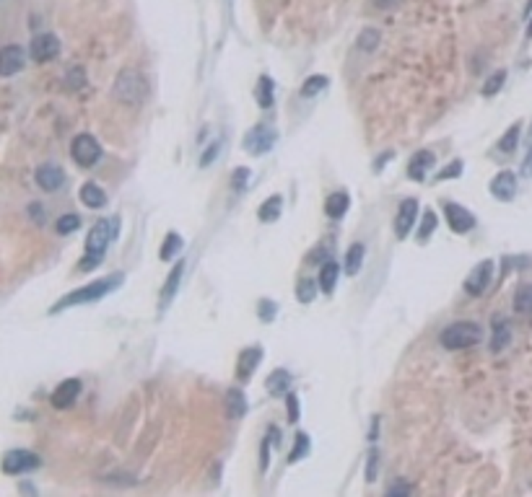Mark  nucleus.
<instances>
[{"instance_id": "f257e3e1", "label": "nucleus", "mask_w": 532, "mask_h": 497, "mask_svg": "<svg viewBox=\"0 0 532 497\" xmlns=\"http://www.w3.org/2000/svg\"><path fill=\"white\" fill-rule=\"evenodd\" d=\"M117 236V218L115 220H97L94 228L89 231V238H86V254L78 262L81 272H89L97 264H101V259L107 256V249L112 244V238Z\"/></svg>"}, {"instance_id": "f03ea898", "label": "nucleus", "mask_w": 532, "mask_h": 497, "mask_svg": "<svg viewBox=\"0 0 532 497\" xmlns=\"http://www.w3.org/2000/svg\"><path fill=\"white\" fill-rule=\"evenodd\" d=\"M125 277L122 274H109V277H104V280H97V283H89L86 288H78V290H70L65 298H60L52 308H49V313H60L63 308H70V306H83V303H94L99 301V298H104L107 293L112 290H117L119 283H122Z\"/></svg>"}, {"instance_id": "7ed1b4c3", "label": "nucleus", "mask_w": 532, "mask_h": 497, "mask_svg": "<svg viewBox=\"0 0 532 497\" xmlns=\"http://www.w3.org/2000/svg\"><path fill=\"white\" fill-rule=\"evenodd\" d=\"M483 340V329L475 322H454L439 334V342L447 350H467Z\"/></svg>"}, {"instance_id": "20e7f679", "label": "nucleus", "mask_w": 532, "mask_h": 497, "mask_svg": "<svg viewBox=\"0 0 532 497\" xmlns=\"http://www.w3.org/2000/svg\"><path fill=\"white\" fill-rule=\"evenodd\" d=\"M148 94V83L138 70H122L115 80V98L130 107H138Z\"/></svg>"}, {"instance_id": "39448f33", "label": "nucleus", "mask_w": 532, "mask_h": 497, "mask_svg": "<svg viewBox=\"0 0 532 497\" xmlns=\"http://www.w3.org/2000/svg\"><path fill=\"white\" fill-rule=\"evenodd\" d=\"M278 140V130L270 125H255L249 132L244 135V150L252 153V156H265L270 148L276 146Z\"/></svg>"}, {"instance_id": "423d86ee", "label": "nucleus", "mask_w": 532, "mask_h": 497, "mask_svg": "<svg viewBox=\"0 0 532 497\" xmlns=\"http://www.w3.org/2000/svg\"><path fill=\"white\" fill-rule=\"evenodd\" d=\"M70 156H73V161H76L78 166H83V168H91V166H94L99 158H101V146L97 143V137H94V135L83 132V135L73 137Z\"/></svg>"}, {"instance_id": "0eeeda50", "label": "nucleus", "mask_w": 532, "mask_h": 497, "mask_svg": "<svg viewBox=\"0 0 532 497\" xmlns=\"http://www.w3.org/2000/svg\"><path fill=\"white\" fill-rule=\"evenodd\" d=\"M40 456L31 453V451H8L3 456V471L6 474H26V471L40 469Z\"/></svg>"}, {"instance_id": "6e6552de", "label": "nucleus", "mask_w": 532, "mask_h": 497, "mask_svg": "<svg viewBox=\"0 0 532 497\" xmlns=\"http://www.w3.org/2000/svg\"><path fill=\"white\" fill-rule=\"evenodd\" d=\"M491 277H493V262L491 259H485V262H481L473 272L467 274V280H465V290H467V295H483L485 288L491 285Z\"/></svg>"}, {"instance_id": "1a4fd4ad", "label": "nucleus", "mask_w": 532, "mask_h": 497, "mask_svg": "<svg viewBox=\"0 0 532 497\" xmlns=\"http://www.w3.org/2000/svg\"><path fill=\"white\" fill-rule=\"evenodd\" d=\"M24 65H26V52H24L19 44H6L3 52H0V76H3V78H10V76H16Z\"/></svg>"}, {"instance_id": "9d476101", "label": "nucleus", "mask_w": 532, "mask_h": 497, "mask_svg": "<svg viewBox=\"0 0 532 497\" xmlns=\"http://www.w3.org/2000/svg\"><path fill=\"white\" fill-rule=\"evenodd\" d=\"M415 218H418V200L408 197V200L400 202L397 218H394V234H397V238H405V236L410 234V228L415 225Z\"/></svg>"}, {"instance_id": "9b49d317", "label": "nucleus", "mask_w": 532, "mask_h": 497, "mask_svg": "<svg viewBox=\"0 0 532 497\" xmlns=\"http://www.w3.org/2000/svg\"><path fill=\"white\" fill-rule=\"evenodd\" d=\"M31 60L34 62H47V60L58 58L60 52V40L55 34H37L34 40H31Z\"/></svg>"}, {"instance_id": "f8f14e48", "label": "nucleus", "mask_w": 532, "mask_h": 497, "mask_svg": "<svg viewBox=\"0 0 532 497\" xmlns=\"http://www.w3.org/2000/svg\"><path fill=\"white\" fill-rule=\"evenodd\" d=\"M444 213H447V220H449V228L454 234H467L475 228V215L470 210H465L463 205L457 202H447L444 205Z\"/></svg>"}, {"instance_id": "ddd939ff", "label": "nucleus", "mask_w": 532, "mask_h": 497, "mask_svg": "<svg viewBox=\"0 0 532 497\" xmlns=\"http://www.w3.org/2000/svg\"><path fill=\"white\" fill-rule=\"evenodd\" d=\"M34 179H37L40 189H44V192H58L60 186L65 184V171L58 164H44L37 168Z\"/></svg>"}, {"instance_id": "4468645a", "label": "nucleus", "mask_w": 532, "mask_h": 497, "mask_svg": "<svg viewBox=\"0 0 532 497\" xmlns=\"http://www.w3.org/2000/svg\"><path fill=\"white\" fill-rule=\"evenodd\" d=\"M78 394H81V381L78 378L63 381L58 389L52 391V407H55V410H68L70 404L78 399Z\"/></svg>"}, {"instance_id": "2eb2a0df", "label": "nucleus", "mask_w": 532, "mask_h": 497, "mask_svg": "<svg viewBox=\"0 0 532 497\" xmlns=\"http://www.w3.org/2000/svg\"><path fill=\"white\" fill-rule=\"evenodd\" d=\"M491 195L501 202H509L517 195V176L512 171H501L491 179Z\"/></svg>"}, {"instance_id": "dca6fc26", "label": "nucleus", "mask_w": 532, "mask_h": 497, "mask_svg": "<svg viewBox=\"0 0 532 497\" xmlns=\"http://www.w3.org/2000/svg\"><path fill=\"white\" fill-rule=\"evenodd\" d=\"M431 166H436L434 153H431V150H418V153L410 158V164H408V176L415 179V182H424Z\"/></svg>"}, {"instance_id": "f3484780", "label": "nucleus", "mask_w": 532, "mask_h": 497, "mask_svg": "<svg viewBox=\"0 0 532 497\" xmlns=\"http://www.w3.org/2000/svg\"><path fill=\"white\" fill-rule=\"evenodd\" d=\"M263 360V350L260 347H249L239 355V363H237V378L239 381H249L252 371L257 368V363Z\"/></svg>"}, {"instance_id": "a211bd4d", "label": "nucleus", "mask_w": 532, "mask_h": 497, "mask_svg": "<svg viewBox=\"0 0 532 497\" xmlns=\"http://www.w3.org/2000/svg\"><path fill=\"white\" fill-rule=\"evenodd\" d=\"M81 202L86 207H91V210H99V207H104L107 205V195H104V189L99 184H94V182H86V184L81 186Z\"/></svg>"}, {"instance_id": "6ab92c4d", "label": "nucleus", "mask_w": 532, "mask_h": 497, "mask_svg": "<svg viewBox=\"0 0 532 497\" xmlns=\"http://www.w3.org/2000/svg\"><path fill=\"white\" fill-rule=\"evenodd\" d=\"M182 272H185V259H179V262L172 267L167 283H164V290H161V306L172 303V298L177 295V288H179V283H182Z\"/></svg>"}, {"instance_id": "aec40b11", "label": "nucleus", "mask_w": 532, "mask_h": 497, "mask_svg": "<svg viewBox=\"0 0 532 497\" xmlns=\"http://www.w3.org/2000/svg\"><path fill=\"white\" fill-rule=\"evenodd\" d=\"M512 342V326L506 319H496L493 322V337H491V352H501L509 347Z\"/></svg>"}, {"instance_id": "412c9836", "label": "nucleus", "mask_w": 532, "mask_h": 497, "mask_svg": "<svg viewBox=\"0 0 532 497\" xmlns=\"http://www.w3.org/2000/svg\"><path fill=\"white\" fill-rule=\"evenodd\" d=\"M348 207H351V200H348V195H345V192H335V195L327 197L325 213L330 215L333 220H338V218H343V215L348 213Z\"/></svg>"}, {"instance_id": "4be33fe9", "label": "nucleus", "mask_w": 532, "mask_h": 497, "mask_svg": "<svg viewBox=\"0 0 532 497\" xmlns=\"http://www.w3.org/2000/svg\"><path fill=\"white\" fill-rule=\"evenodd\" d=\"M267 391L273 394V396H281V394H288V389H291V376H288L283 368H278V371H273L270 376H267Z\"/></svg>"}, {"instance_id": "5701e85b", "label": "nucleus", "mask_w": 532, "mask_h": 497, "mask_svg": "<svg viewBox=\"0 0 532 497\" xmlns=\"http://www.w3.org/2000/svg\"><path fill=\"white\" fill-rule=\"evenodd\" d=\"M226 412H228V417H234V419L244 417L247 415V399L239 389L226 391Z\"/></svg>"}, {"instance_id": "b1692460", "label": "nucleus", "mask_w": 532, "mask_h": 497, "mask_svg": "<svg viewBox=\"0 0 532 497\" xmlns=\"http://www.w3.org/2000/svg\"><path fill=\"white\" fill-rule=\"evenodd\" d=\"M338 277H340V267L335 262H325L322 270H319V288L322 293H333L338 285Z\"/></svg>"}, {"instance_id": "393cba45", "label": "nucleus", "mask_w": 532, "mask_h": 497, "mask_svg": "<svg viewBox=\"0 0 532 497\" xmlns=\"http://www.w3.org/2000/svg\"><path fill=\"white\" fill-rule=\"evenodd\" d=\"M364 244H354L351 249H348V254H345V272L348 274H358L361 272V264H364Z\"/></svg>"}, {"instance_id": "a878e982", "label": "nucleus", "mask_w": 532, "mask_h": 497, "mask_svg": "<svg viewBox=\"0 0 532 497\" xmlns=\"http://www.w3.org/2000/svg\"><path fill=\"white\" fill-rule=\"evenodd\" d=\"M281 205H283V200L278 195H273L270 200H265L263 205H260V210H257V218L263 220V223H270V220H276L278 215H281Z\"/></svg>"}, {"instance_id": "bb28decb", "label": "nucleus", "mask_w": 532, "mask_h": 497, "mask_svg": "<svg viewBox=\"0 0 532 497\" xmlns=\"http://www.w3.org/2000/svg\"><path fill=\"white\" fill-rule=\"evenodd\" d=\"M519 135H522V125L517 122V125L509 127V130L504 132L501 140H499V150H504V153H514L517 146H519Z\"/></svg>"}, {"instance_id": "cd10ccee", "label": "nucleus", "mask_w": 532, "mask_h": 497, "mask_svg": "<svg viewBox=\"0 0 532 497\" xmlns=\"http://www.w3.org/2000/svg\"><path fill=\"white\" fill-rule=\"evenodd\" d=\"M379 40H382V34L374 29V26H369L358 34V40H356V47L361 49V52H374L379 47Z\"/></svg>"}, {"instance_id": "c85d7f7f", "label": "nucleus", "mask_w": 532, "mask_h": 497, "mask_svg": "<svg viewBox=\"0 0 532 497\" xmlns=\"http://www.w3.org/2000/svg\"><path fill=\"white\" fill-rule=\"evenodd\" d=\"M257 101H260V107L263 109L273 107V101H276V94H273V78H267V76L260 78V83H257Z\"/></svg>"}, {"instance_id": "c756f323", "label": "nucleus", "mask_w": 532, "mask_h": 497, "mask_svg": "<svg viewBox=\"0 0 532 497\" xmlns=\"http://www.w3.org/2000/svg\"><path fill=\"white\" fill-rule=\"evenodd\" d=\"M514 311L532 313V285H522L514 295Z\"/></svg>"}, {"instance_id": "7c9ffc66", "label": "nucleus", "mask_w": 532, "mask_h": 497, "mask_svg": "<svg viewBox=\"0 0 532 497\" xmlns=\"http://www.w3.org/2000/svg\"><path fill=\"white\" fill-rule=\"evenodd\" d=\"M325 88H327L325 76H309V78L304 80V86H301V96L312 98V96H317L319 91H325Z\"/></svg>"}, {"instance_id": "2f4dec72", "label": "nucleus", "mask_w": 532, "mask_h": 497, "mask_svg": "<svg viewBox=\"0 0 532 497\" xmlns=\"http://www.w3.org/2000/svg\"><path fill=\"white\" fill-rule=\"evenodd\" d=\"M504 80H506V70H496L491 78L483 83L481 94H483V96H493V94H499V91H501V86H504Z\"/></svg>"}, {"instance_id": "473e14b6", "label": "nucleus", "mask_w": 532, "mask_h": 497, "mask_svg": "<svg viewBox=\"0 0 532 497\" xmlns=\"http://www.w3.org/2000/svg\"><path fill=\"white\" fill-rule=\"evenodd\" d=\"M315 295H317V283L315 280H309V277L299 280V288H296V298H299V301L312 303L315 301Z\"/></svg>"}, {"instance_id": "72a5a7b5", "label": "nucleus", "mask_w": 532, "mask_h": 497, "mask_svg": "<svg viewBox=\"0 0 532 497\" xmlns=\"http://www.w3.org/2000/svg\"><path fill=\"white\" fill-rule=\"evenodd\" d=\"M179 249H182V238H179L177 234H169L164 246H161V259H164V262H167V259H174L179 254Z\"/></svg>"}, {"instance_id": "f704fd0d", "label": "nucleus", "mask_w": 532, "mask_h": 497, "mask_svg": "<svg viewBox=\"0 0 532 497\" xmlns=\"http://www.w3.org/2000/svg\"><path fill=\"white\" fill-rule=\"evenodd\" d=\"M55 228H58L60 236H68V234H73V231H78L81 228V218L78 215H63V218H58Z\"/></svg>"}, {"instance_id": "c9c22d12", "label": "nucleus", "mask_w": 532, "mask_h": 497, "mask_svg": "<svg viewBox=\"0 0 532 497\" xmlns=\"http://www.w3.org/2000/svg\"><path fill=\"white\" fill-rule=\"evenodd\" d=\"M436 225H439V218H436V213L429 210V213L424 215V220H421V228H418V241H426V238L436 231Z\"/></svg>"}, {"instance_id": "e433bc0d", "label": "nucleus", "mask_w": 532, "mask_h": 497, "mask_svg": "<svg viewBox=\"0 0 532 497\" xmlns=\"http://www.w3.org/2000/svg\"><path fill=\"white\" fill-rule=\"evenodd\" d=\"M257 316H260V322H273L278 316V303L263 298V301L257 303Z\"/></svg>"}, {"instance_id": "4c0bfd02", "label": "nucleus", "mask_w": 532, "mask_h": 497, "mask_svg": "<svg viewBox=\"0 0 532 497\" xmlns=\"http://www.w3.org/2000/svg\"><path fill=\"white\" fill-rule=\"evenodd\" d=\"M306 451H309V438H306V433H296V446H294V451H291V456H288V464H296Z\"/></svg>"}, {"instance_id": "58836bf2", "label": "nucleus", "mask_w": 532, "mask_h": 497, "mask_svg": "<svg viewBox=\"0 0 532 497\" xmlns=\"http://www.w3.org/2000/svg\"><path fill=\"white\" fill-rule=\"evenodd\" d=\"M65 83H68L70 91H76V88L83 86V83H86V73H83V68H70Z\"/></svg>"}, {"instance_id": "ea45409f", "label": "nucleus", "mask_w": 532, "mask_h": 497, "mask_svg": "<svg viewBox=\"0 0 532 497\" xmlns=\"http://www.w3.org/2000/svg\"><path fill=\"white\" fill-rule=\"evenodd\" d=\"M26 213H29V218L34 220L37 225H44L47 223V210H44V205L42 202H31L29 207H26Z\"/></svg>"}, {"instance_id": "a19ab883", "label": "nucleus", "mask_w": 532, "mask_h": 497, "mask_svg": "<svg viewBox=\"0 0 532 497\" xmlns=\"http://www.w3.org/2000/svg\"><path fill=\"white\" fill-rule=\"evenodd\" d=\"M457 176H463V161H452V164L447 166V168H442L439 174H436V179H457Z\"/></svg>"}, {"instance_id": "79ce46f5", "label": "nucleus", "mask_w": 532, "mask_h": 497, "mask_svg": "<svg viewBox=\"0 0 532 497\" xmlns=\"http://www.w3.org/2000/svg\"><path fill=\"white\" fill-rule=\"evenodd\" d=\"M218 153H221V140H216V143H210V148H208L206 153L200 156V166H203V168H208V166H210V164H213V161L218 158Z\"/></svg>"}, {"instance_id": "37998d69", "label": "nucleus", "mask_w": 532, "mask_h": 497, "mask_svg": "<svg viewBox=\"0 0 532 497\" xmlns=\"http://www.w3.org/2000/svg\"><path fill=\"white\" fill-rule=\"evenodd\" d=\"M247 179H249V168H237L234 176H231V186H234V192H242L247 184Z\"/></svg>"}, {"instance_id": "c03bdc74", "label": "nucleus", "mask_w": 532, "mask_h": 497, "mask_svg": "<svg viewBox=\"0 0 532 497\" xmlns=\"http://www.w3.org/2000/svg\"><path fill=\"white\" fill-rule=\"evenodd\" d=\"M376 464H379V458H376V451H374V453H369V464H366V482H374L376 479Z\"/></svg>"}, {"instance_id": "a18cd8bd", "label": "nucleus", "mask_w": 532, "mask_h": 497, "mask_svg": "<svg viewBox=\"0 0 532 497\" xmlns=\"http://www.w3.org/2000/svg\"><path fill=\"white\" fill-rule=\"evenodd\" d=\"M288 419L291 422L299 419V399H296V394H288Z\"/></svg>"}, {"instance_id": "49530a36", "label": "nucleus", "mask_w": 532, "mask_h": 497, "mask_svg": "<svg viewBox=\"0 0 532 497\" xmlns=\"http://www.w3.org/2000/svg\"><path fill=\"white\" fill-rule=\"evenodd\" d=\"M387 495H413V487L410 485H390Z\"/></svg>"}, {"instance_id": "de8ad7c7", "label": "nucleus", "mask_w": 532, "mask_h": 497, "mask_svg": "<svg viewBox=\"0 0 532 497\" xmlns=\"http://www.w3.org/2000/svg\"><path fill=\"white\" fill-rule=\"evenodd\" d=\"M522 176H532V146H530V153L524 156V164H522Z\"/></svg>"}, {"instance_id": "09e8293b", "label": "nucleus", "mask_w": 532, "mask_h": 497, "mask_svg": "<svg viewBox=\"0 0 532 497\" xmlns=\"http://www.w3.org/2000/svg\"><path fill=\"white\" fill-rule=\"evenodd\" d=\"M374 6L382 10H390V8H394V6H400V0H374Z\"/></svg>"}, {"instance_id": "8fccbe9b", "label": "nucleus", "mask_w": 532, "mask_h": 497, "mask_svg": "<svg viewBox=\"0 0 532 497\" xmlns=\"http://www.w3.org/2000/svg\"><path fill=\"white\" fill-rule=\"evenodd\" d=\"M267 446H270V438L263 443V456H260V469H263V471L267 469Z\"/></svg>"}, {"instance_id": "3c124183", "label": "nucleus", "mask_w": 532, "mask_h": 497, "mask_svg": "<svg viewBox=\"0 0 532 497\" xmlns=\"http://www.w3.org/2000/svg\"><path fill=\"white\" fill-rule=\"evenodd\" d=\"M527 40H532V21H530V26H527Z\"/></svg>"}, {"instance_id": "603ef678", "label": "nucleus", "mask_w": 532, "mask_h": 497, "mask_svg": "<svg viewBox=\"0 0 532 497\" xmlns=\"http://www.w3.org/2000/svg\"><path fill=\"white\" fill-rule=\"evenodd\" d=\"M530 10H532V0H530V3H527V13H530Z\"/></svg>"}]
</instances>
